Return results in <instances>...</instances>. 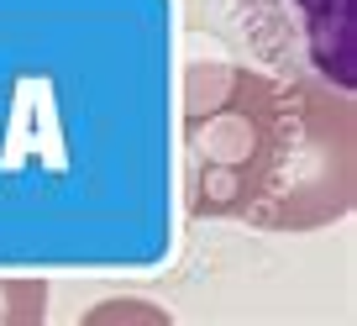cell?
<instances>
[{"mask_svg": "<svg viewBox=\"0 0 357 326\" xmlns=\"http://www.w3.org/2000/svg\"><path fill=\"white\" fill-rule=\"evenodd\" d=\"M184 200L190 216L257 232H315L357 200L352 95L190 64L184 74Z\"/></svg>", "mask_w": 357, "mask_h": 326, "instance_id": "cell-1", "label": "cell"}, {"mask_svg": "<svg viewBox=\"0 0 357 326\" xmlns=\"http://www.w3.org/2000/svg\"><path fill=\"white\" fill-rule=\"evenodd\" d=\"M252 58L279 79L352 95L357 0H231Z\"/></svg>", "mask_w": 357, "mask_h": 326, "instance_id": "cell-2", "label": "cell"}]
</instances>
